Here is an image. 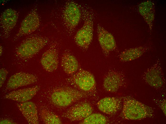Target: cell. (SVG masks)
Here are the masks:
<instances>
[{"instance_id":"6da1fadb","label":"cell","mask_w":166,"mask_h":124,"mask_svg":"<svg viewBox=\"0 0 166 124\" xmlns=\"http://www.w3.org/2000/svg\"><path fill=\"white\" fill-rule=\"evenodd\" d=\"M88 95L87 92L70 87H60L53 90L50 96V101L55 106L66 107L87 97Z\"/></svg>"},{"instance_id":"7a4b0ae2","label":"cell","mask_w":166,"mask_h":124,"mask_svg":"<svg viewBox=\"0 0 166 124\" xmlns=\"http://www.w3.org/2000/svg\"><path fill=\"white\" fill-rule=\"evenodd\" d=\"M153 113L151 108L130 97L123 98L122 109L120 116L128 119L137 120L149 117Z\"/></svg>"},{"instance_id":"3957f363","label":"cell","mask_w":166,"mask_h":124,"mask_svg":"<svg viewBox=\"0 0 166 124\" xmlns=\"http://www.w3.org/2000/svg\"><path fill=\"white\" fill-rule=\"evenodd\" d=\"M47 40L40 36L31 37L25 41L17 48L16 52L22 58H30L38 53L46 44Z\"/></svg>"},{"instance_id":"277c9868","label":"cell","mask_w":166,"mask_h":124,"mask_svg":"<svg viewBox=\"0 0 166 124\" xmlns=\"http://www.w3.org/2000/svg\"><path fill=\"white\" fill-rule=\"evenodd\" d=\"M67 80L79 90L83 92L92 91L96 88V81L93 75L82 68L79 69Z\"/></svg>"},{"instance_id":"5b68a950","label":"cell","mask_w":166,"mask_h":124,"mask_svg":"<svg viewBox=\"0 0 166 124\" xmlns=\"http://www.w3.org/2000/svg\"><path fill=\"white\" fill-rule=\"evenodd\" d=\"M160 59L146 71L143 75L145 82L151 86L159 88L165 84V79Z\"/></svg>"},{"instance_id":"8992f818","label":"cell","mask_w":166,"mask_h":124,"mask_svg":"<svg viewBox=\"0 0 166 124\" xmlns=\"http://www.w3.org/2000/svg\"><path fill=\"white\" fill-rule=\"evenodd\" d=\"M92 16L85 20L83 26L77 32L75 39L77 44L84 50H87L92 40L93 21Z\"/></svg>"},{"instance_id":"52a82bcc","label":"cell","mask_w":166,"mask_h":124,"mask_svg":"<svg viewBox=\"0 0 166 124\" xmlns=\"http://www.w3.org/2000/svg\"><path fill=\"white\" fill-rule=\"evenodd\" d=\"M90 104L87 102H80L74 105L62 115L63 117L71 121L83 120L91 114L93 111Z\"/></svg>"},{"instance_id":"ba28073f","label":"cell","mask_w":166,"mask_h":124,"mask_svg":"<svg viewBox=\"0 0 166 124\" xmlns=\"http://www.w3.org/2000/svg\"><path fill=\"white\" fill-rule=\"evenodd\" d=\"M40 24L38 15L36 11L33 10L26 16L22 22L15 39H17L34 31L38 28Z\"/></svg>"},{"instance_id":"9c48e42d","label":"cell","mask_w":166,"mask_h":124,"mask_svg":"<svg viewBox=\"0 0 166 124\" xmlns=\"http://www.w3.org/2000/svg\"><path fill=\"white\" fill-rule=\"evenodd\" d=\"M98 39L104 55L108 57L110 52L114 50L116 45L112 35L101 25L98 24L97 28Z\"/></svg>"},{"instance_id":"30bf717a","label":"cell","mask_w":166,"mask_h":124,"mask_svg":"<svg viewBox=\"0 0 166 124\" xmlns=\"http://www.w3.org/2000/svg\"><path fill=\"white\" fill-rule=\"evenodd\" d=\"M37 80V77L33 74L21 72H18L10 77L6 87L9 89H14L34 83Z\"/></svg>"},{"instance_id":"8fae6325","label":"cell","mask_w":166,"mask_h":124,"mask_svg":"<svg viewBox=\"0 0 166 124\" xmlns=\"http://www.w3.org/2000/svg\"><path fill=\"white\" fill-rule=\"evenodd\" d=\"M125 80L122 74L116 71L111 70L108 72L104 77L103 88L107 91L114 92L123 85Z\"/></svg>"},{"instance_id":"7c38bea8","label":"cell","mask_w":166,"mask_h":124,"mask_svg":"<svg viewBox=\"0 0 166 124\" xmlns=\"http://www.w3.org/2000/svg\"><path fill=\"white\" fill-rule=\"evenodd\" d=\"M81 12L78 5L70 2L66 5L63 12V18L67 26L70 29H74L80 20Z\"/></svg>"},{"instance_id":"4fadbf2b","label":"cell","mask_w":166,"mask_h":124,"mask_svg":"<svg viewBox=\"0 0 166 124\" xmlns=\"http://www.w3.org/2000/svg\"><path fill=\"white\" fill-rule=\"evenodd\" d=\"M122 99L115 97H106L98 102L97 106L102 112L109 115L115 114L122 107Z\"/></svg>"},{"instance_id":"5bb4252c","label":"cell","mask_w":166,"mask_h":124,"mask_svg":"<svg viewBox=\"0 0 166 124\" xmlns=\"http://www.w3.org/2000/svg\"><path fill=\"white\" fill-rule=\"evenodd\" d=\"M40 88L39 86L21 89L11 92L7 94L5 98L20 102H24L31 99Z\"/></svg>"},{"instance_id":"9a60e30c","label":"cell","mask_w":166,"mask_h":124,"mask_svg":"<svg viewBox=\"0 0 166 124\" xmlns=\"http://www.w3.org/2000/svg\"><path fill=\"white\" fill-rule=\"evenodd\" d=\"M17 105L28 124H39L36 107L34 103L27 101L17 103Z\"/></svg>"},{"instance_id":"2e32d148","label":"cell","mask_w":166,"mask_h":124,"mask_svg":"<svg viewBox=\"0 0 166 124\" xmlns=\"http://www.w3.org/2000/svg\"><path fill=\"white\" fill-rule=\"evenodd\" d=\"M43 68L47 71L52 72L57 68L59 62L56 50L54 49L46 51L43 54L40 60Z\"/></svg>"},{"instance_id":"e0dca14e","label":"cell","mask_w":166,"mask_h":124,"mask_svg":"<svg viewBox=\"0 0 166 124\" xmlns=\"http://www.w3.org/2000/svg\"><path fill=\"white\" fill-rule=\"evenodd\" d=\"M18 18L17 12L11 8H8L4 11L0 18V25L5 33H8L16 25Z\"/></svg>"},{"instance_id":"ac0fdd59","label":"cell","mask_w":166,"mask_h":124,"mask_svg":"<svg viewBox=\"0 0 166 124\" xmlns=\"http://www.w3.org/2000/svg\"><path fill=\"white\" fill-rule=\"evenodd\" d=\"M149 49L147 46L129 48L122 52L119 55V58L124 62L134 60L141 57Z\"/></svg>"},{"instance_id":"d6986e66","label":"cell","mask_w":166,"mask_h":124,"mask_svg":"<svg viewBox=\"0 0 166 124\" xmlns=\"http://www.w3.org/2000/svg\"><path fill=\"white\" fill-rule=\"evenodd\" d=\"M61 66L64 72L67 74H73L78 70V62L74 56L68 52L62 55Z\"/></svg>"},{"instance_id":"ffe728a7","label":"cell","mask_w":166,"mask_h":124,"mask_svg":"<svg viewBox=\"0 0 166 124\" xmlns=\"http://www.w3.org/2000/svg\"><path fill=\"white\" fill-rule=\"evenodd\" d=\"M139 9L140 13L144 17L145 20L149 26H152L154 16V7L153 3L150 1L142 2L140 5Z\"/></svg>"},{"instance_id":"44dd1931","label":"cell","mask_w":166,"mask_h":124,"mask_svg":"<svg viewBox=\"0 0 166 124\" xmlns=\"http://www.w3.org/2000/svg\"><path fill=\"white\" fill-rule=\"evenodd\" d=\"M40 115L44 123L46 124H61L62 122L60 118L52 112L46 109L42 110Z\"/></svg>"},{"instance_id":"7402d4cb","label":"cell","mask_w":166,"mask_h":124,"mask_svg":"<svg viewBox=\"0 0 166 124\" xmlns=\"http://www.w3.org/2000/svg\"><path fill=\"white\" fill-rule=\"evenodd\" d=\"M107 122L106 118L100 114H92L80 123L83 124H104Z\"/></svg>"},{"instance_id":"603a6c76","label":"cell","mask_w":166,"mask_h":124,"mask_svg":"<svg viewBox=\"0 0 166 124\" xmlns=\"http://www.w3.org/2000/svg\"><path fill=\"white\" fill-rule=\"evenodd\" d=\"M8 73V71L4 68H2L0 70V88L4 83Z\"/></svg>"},{"instance_id":"cb8c5ba5","label":"cell","mask_w":166,"mask_h":124,"mask_svg":"<svg viewBox=\"0 0 166 124\" xmlns=\"http://www.w3.org/2000/svg\"><path fill=\"white\" fill-rule=\"evenodd\" d=\"M0 124H16V122L11 120L5 119H2L0 121Z\"/></svg>"},{"instance_id":"d4e9b609","label":"cell","mask_w":166,"mask_h":124,"mask_svg":"<svg viewBox=\"0 0 166 124\" xmlns=\"http://www.w3.org/2000/svg\"><path fill=\"white\" fill-rule=\"evenodd\" d=\"M2 49L1 48V47H0V54L1 55V54L2 53Z\"/></svg>"}]
</instances>
